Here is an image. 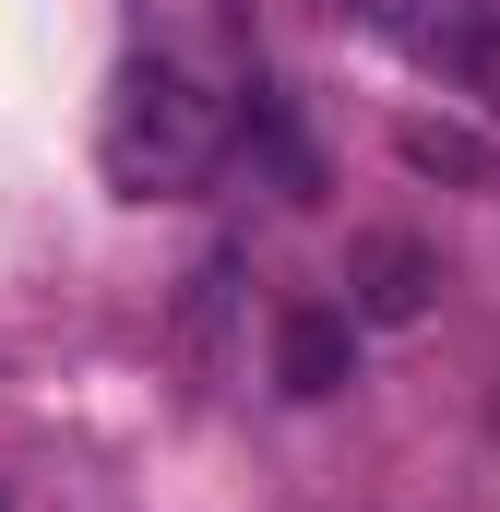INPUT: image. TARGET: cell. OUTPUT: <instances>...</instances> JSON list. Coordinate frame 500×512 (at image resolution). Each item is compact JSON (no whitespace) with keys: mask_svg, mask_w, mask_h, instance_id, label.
Returning a JSON list of instances; mask_svg holds the SVG:
<instances>
[{"mask_svg":"<svg viewBox=\"0 0 500 512\" xmlns=\"http://www.w3.org/2000/svg\"><path fill=\"white\" fill-rule=\"evenodd\" d=\"M429 60L453 72V96H477L500 120V12H441V24H429Z\"/></svg>","mask_w":500,"mask_h":512,"instance_id":"4","label":"cell"},{"mask_svg":"<svg viewBox=\"0 0 500 512\" xmlns=\"http://www.w3.org/2000/svg\"><path fill=\"white\" fill-rule=\"evenodd\" d=\"M358 310H286L274 322V382L286 393H334L346 370H358V334H346Z\"/></svg>","mask_w":500,"mask_h":512,"instance_id":"3","label":"cell"},{"mask_svg":"<svg viewBox=\"0 0 500 512\" xmlns=\"http://www.w3.org/2000/svg\"><path fill=\"white\" fill-rule=\"evenodd\" d=\"M405 167H429V179H489V155H477V143H465V131H405Z\"/></svg>","mask_w":500,"mask_h":512,"instance_id":"6","label":"cell"},{"mask_svg":"<svg viewBox=\"0 0 500 512\" xmlns=\"http://www.w3.org/2000/svg\"><path fill=\"white\" fill-rule=\"evenodd\" d=\"M250 143L274 155V191H286V203H310V191H322L310 143H298V131H286V108H274V84H250Z\"/></svg>","mask_w":500,"mask_h":512,"instance_id":"5","label":"cell"},{"mask_svg":"<svg viewBox=\"0 0 500 512\" xmlns=\"http://www.w3.org/2000/svg\"><path fill=\"white\" fill-rule=\"evenodd\" d=\"M215 155H227V108H215V96H203L179 60H131L120 84H108L96 167L120 179L131 203H167V191H191Z\"/></svg>","mask_w":500,"mask_h":512,"instance_id":"1","label":"cell"},{"mask_svg":"<svg viewBox=\"0 0 500 512\" xmlns=\"http://www.w3.org/2000/svg\"><path fill=\"white\" fill-rule=\"evenodd\" d=\"M429 298H441V262H429V239L370 227V239L346 251V310H358V322H429Z\"/></svg>","mask_w":500,"mask_h":512,"instance_id":"2","label":"cell"}]
</instances>
